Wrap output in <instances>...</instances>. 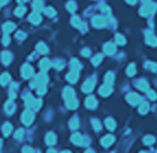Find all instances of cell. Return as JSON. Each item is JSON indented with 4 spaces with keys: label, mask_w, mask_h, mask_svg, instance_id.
<instances>
[{
    "label": "cell",
    "mask_w": 157,
    "mask_h": 153,
    "mask_svg": "<svg viewBox=\"0 0 157 153\" xmlns=\"http://www.w3.org/2000/svg\"><path fill=\"white\" fill-rule=\"evenodd\" d=\"M37 50H38V52L40 54H47V53H48V48H47V45L42 42L39 43L38 45H37Z\"/></svg>",
    "instance_id": "1f68e13d"
},
{
    "label": "cell",
    "mask_w": 157,
    "mask_h": 153,
    "mask_svg": "<svg viewBox=\"0 0 157 153\" xmlns=\"http://www.w3.org/2000/svg\"><path fill=\"white\" fill-rule=\"evenodd\" d=\"M115 141V139H114V137L113 135H105L102 140H101V143H102V146L103 147H110L111 144H113V142Z\"/></svg>",
    "instance_id": "2e32d148"
},
{
    "label": "cell",
    "mask_w": 157,
    "mask_h": 153,
    "mask_svg": "<svg viewBox=\"0 0 157 153\" xmlns=\"http://www.w3.org/2000/svg\"><path fill=\"white\" fill-rule=\"evenodd\" d=\"M48 153H57V152H56L54 150H49V151H48Z\"/></svg>",
    "instance_id": "6f0895ef"
},
{
    "label": "cell",
    "mask_w": 157,
    "mask_h": 153,
    "mask_svg": "<svg viewBox=\"0 0 157 153\" xmlns=\"http://www.w3.org/2000/svg\"><path fill=\"white\" fill-rule=\"evenodd\" d=\"M63 97H64L65 100L75 98V92L73 90V88H71V87H65L64 90H63Z\"/></svg>",
    "instance_id": "30bf717a"
},
{
    "label": "cell",
    "mask_w": 157,
    "mask_h": 153,
    "mask_svg": "<svg viewBox=\"0 0 157 153\" xmlns=\"http://www.w3.org/2000/svg\"><path fill=\"white\" fill-rule=\"evenodd\" d=\"M21 120H22V122L25 123V126H29V124H31V122L34 120V114H33L30 109H27V110H25V112L22 114Z\"/></svg>",
    "instance_id": "3957f363"
},
{
    "label": "cell",
    "mask_w": 157,
    "mask_h": 153,
    "mask_svg": "<svg viewBox=\"0 0 157 153\" xmlns=\"http://www.w3.org/2000/svg\"><path fill=\"white\" fill-rule=\"evenodd\" d=\"M14 137H16V139H21V138L23 137V130H22V129L17 130L16 133H14Z\"/></svg>",
    "instance_id": "7dc6e473"
},
{
    "label": "cell",
    "mask_w": 157,
    "mask_h": 153,
    "mask_svg": "<svg viewBox=\"0 0 157 153\" xmlns=\"http://www.w3.org/2000/svg\"><path fill=\"white\" fill-rule=\"evenodd\" d=\"M25 33H22V32H18L17 33V39H25Z\"/></svg>",
    "instance_id": "db71d44e"
},
{
    "label": "cell",
    "mask_w": 157,
    "mask_h": 153,
    "mask_svg": "<svg viewBox=\"0 0 157 153\" xmlns=\"http://www.w3.org/2000/svg\"><path fill=\"white\" fill-rule=\"evenodd\" d=\"M113 92V89H112V86L111 85H106V84H104V85L101 87L100 89H99V92H100V95L102 96H104V97H106L108 96L111 92Z\"/></svg>",
    "instance_id": "8fae6325"
},
{
    "label": "cell",
    "mask_w": 157,
    "mask_h": 153,
    "mask_svg": "<svg viewBox=\"0 0 157 153\" xmlns=\"http://www.w3.org/2000/svg\"><path fill=\"white\" fill-rule=\"evenodd\" d=\"M149 109V106L147 103H145V101H142L141 105H139V107H138V111H139V114H142V115H144L146 114L147 111Z\"/></svg>",
    "instance_id": "f1b7e54d"
},
{
    "label": "cell",
    "mask_w": 157,
    "mask_h": 153,
    "mask_svg": "<svg viewBox=\"0 0 157 153\" xmlns=\"http://www.w3.org/2000/svg\"><path fill=\"white\" fill-rule=\"evenodd\" d=\"M70 66H71V71H75V72H79L82 67L80 62L77 61V60H75V58H72V60H71Z\"/></svg>",
    "instance_id": "cb8c5ba5"
},
{
    "label": "cell",
    "mask_w": 157,
    "mask_h": 153,
    "mask_svg": "<svg viewBox=\"0 0 157 153\" xmlns=\"http://www.w3.org/2000/svg\"><path fill=\"white\" fill-rule=\"evenodd\" d=\"M2 43H3V45H8L10 43V37H9L8 34H5V37L2 39Z\"/></svg>",
    "instance_id": "681fc988"
},
{
    "label": "cell",
    "mask_w": 157,
    "mask_h": 153,
    "mask_svg": "<svg viewBox=\"0 0 157 153\" xmlns=\"http://www.w3.org/2000/svg\"><path fill=\"white\" fill-rule=\"evenodd\" d=\"M45 90H47V88H45V85L39 86L38 89H37V92H38L39 95H43L44 92H45Z\"/></svg>",
    "instance_id": "c3c4849f"
},
{
    "label": "cell",
    "mask_w": 157,
    "mask_h": 153,
    "mask_svg": "<svg viewBox=\"0 0 157 153\" xmlns=\"http://www.w3.org/2000/svg\"><path fill=\"white\" fill-rule=\"evenodd\" d=\"M135 86L137 87L139 90H142V92H147L148 90V83L146 82L145 80H137L136 83H135Z\"/></svg>",
    "instance_id": "4fadbf2b"
},
{
    "label": "cell",
    "mask_w": 157,
    "mask_h": 153,
    "mask_svg": "<svg viewBox=\"0 0 157 153\" xmlns=\"http://www.w3.org/2000/svg\"><path fill=\"white\" fill-rule=\"evenodd\" d=\"M102 60H103V56H102V54H96V55L92 58V64L93 65H99L101 62H102Z\"/></svg>",
    "instance_id": "ab89813d"
},
{
    "label": "cell",
    "mask_w": 157,
    "mask_h": 153,
    "mask_svg": "<svg viewBox=\"0 0 157 153\" xmlns=\"http://www.w3.org/2000/svg\"><path fill=\"white\" fill-rule=\"evenodd\" d=\"M71 23H72L73 27H75V28H77V29H80L81 31L86 30V25H85V23H83L81 20H80L79 17H72V19H71Z\"/></svg>",
    "instance_id": "52a82bcc"
},
{
    "label": "cell",
    "mask_w": 157,
    "mask_h": 153,
    "mask_svg": "<svg viewBox=\"0 0 157 153\" xmlns=\"http://www.w3.org/2000/svg\"><path fill=\"white\" fill-rule=\"evenodd\" d=\"M156 8H157L156 3H153L151 1L145 2L144 5L142 6V8L139 9V14H141V16H144V17H147V16H149V14L155 12V11H156Z\"/></svg>",
    "instance_id": "6da1fadb"
},
{
    "label": "cell",
    "mask_w": 157,
    "mask_h": 153,
    "mask_svg": "<svg viewBox=\"0 0 157 153\" xmlns=\"http://www.w3.org/2000/svg\"><path fill=\"white\" fill-rule=\"evenodd\" d=\"M126 73L128 76H134L135 73H136V67H135V64H131L128 65V67L126 69Z\"/></svg>",
    "instance_id": "d590c367"
},
{
    "label": "cell",
    "mask_w": 157,
    "mask_h": 153,
    "mask_svg": "<svg viewBox=\"0 0 157 153\" xmlns=\"http://www.w3.org/2000/svg\"><path fill=\"white\" fill-rule=\"evenodd\" d=\"M19 2H25V1H28V0H18Z\"/></svg>",
    "instance_id": "91938a15"
},
{
    "label": "cell",
    "mask_w": 157,
    "mask_h": 153,
    "mask_svg": "<svg viewBox=\"0 0 157 153\" xmlns=\"http://www.w3.org/2000/svg\"><path fill=\"white\" fill-rule=\"evenodd\" d=\"M81 54L83 56H86V57H88V56H90V54H91V51L88 49H83L81 52Z\"/></svg>",
    "instance_id": "f907efd6"
},
{
    "label": "cell",
    "mask_w": 157,
    "mask_h": 153,
    "mask_svg": "<svg viewBox=\"0 0 157 153\" xmlns=\"http://www.w3.org/2000/svg\"><path fill=\"white\" fill-rule=\"evenodd\" d=\"M61 153H71V152H70V151H62Z\"/></svg>",
    "instance_id": "94428289"
},
{
    "label": "cell",
    "mask_w": 157,
    "mask_h": 153,
    "mask_svg": "<svg viewBox=\"0 0 157 153\" xmlns=\"http://www.w3.org/2000/svg\"><path fill=\"white\" fill-rule=\"evenodd\" d=\"M70 128L72 129V130H75V129L79 128V119L76 118V117H73L71 120H70V123H69Z\"/></svg>",
    "instance_id": "d6a6232c"
},
{
    "label": "cell",
    "mask_w": 157,
    "mask_h": 153,
    "mask_svg": "<svg viewBox=\"0 0 157 153\" xmlns=\"http://www.w3.org/2000/svg\"><path fill=\"white\" fill-rule=\"evenodd\" d=\"M16 89H17V84H12V85H11V88H10V98H11V99H14L16 96H17Z\"/></svg>",
    "instance_id": "ee69618b"
},
{
    "label": "cell",
    "mask_w": 157,
    "mask_h": 153,
    "mask_svg": "<svg viewBox=\"0 0 157 153\" xmlns=\"http://www.w3.org/2000/svg\"><path fill=\"white\" fill-rule=\"evenodd\" d=\"M36 100H37V99H34L32 95H27L25 97V106H27L28 108H33V107H34V104H36Z\"/></svg>",
    "instance_id": "d6986e66"
},
{
    "label": "cell",
    "mask_w": 157,
    "mask_h": 153,
    "mask_svg": "<svg viewBox=\"0 0 157 153\" xmlns=\"http://www.w3.org/2000/svg\"><path fill=\"white\" fill-rule=\"evenodd\" d=\"M92 24L93 27L100 29V28H104L106 25V20L104 17H101V16H96L94 18L92 19Z\"/></svg>",
    "instance_id": "8992f818"
},
{
    "label": "cell",
    "mask_w": 157,
    "mask_h": 153,
    "mask_svg": "<svg viewBox=\"0 0 157 153\" xmlns=\"http://www.w3.org/2000/svg\"><path fill=\"white\" fill-rule=\"evenodd\" d=\"M155 153H157V151H156V152H155Z\"/></svg>",
    "instance_id": "03108f58"
},
{
    "label": "cell",
    "mask_w": 157,
    "mask_h": 153,
    "mask_svg": "<svg viewBox=\"0 0 157 153\" xmlns=\"http://www.w3.org/2000/svg\"><path fill=\"white\" fill-rule=\"evenodd\" d=\"M44 10V13L48 16V17H54L56 16V10L52 8V7H47Z\"/></svg>",
    "instance_id": "f35d334b"
},
{
    "label": "cell",
    "mask_w": 157,
    "mask_h": 153,
    "mask_svg": "<svg viewBox=\"0 0 157 153\" xmlns=\"http://www.w3.org/2000/svg\"><path fill=\"white\" fill-rule=\"evenodd\" d=\"M22 153H33V150L30 147H25L22 149Z\"/></svg>",
    "instance_id": "816d5d0a"
},
{
    "label": "cell",
    "mask_w": 157,
    "mask_h": 153,
    "mask_svg": "<svg viewBox=\"0 0 157 153\" xmlns=\"http://www.w3.org/2000/svg\"><path fill=\"white\" fill-rule=\"evenodd\" d=\"M126 100L131 105H133V106L142 103V98H141V96L137 95L136 92H130V94L126 96Z\"/></svg>",
    "instance_id": "277c9868"
},
{
    "label": "cell",
    "mask_w": 157,
    "mask_h": 153,
    "mask_svg": "<svg viewBox=\"0 0 157 153\" xmlns=\"http://www.w3.org/2000/svg\"><path fill=\"white\" fill-rule=\"evenodd\" d=\"M91 123H92L93 128H94L95 130H96V131H100L101 128H102V124H101L100 120H97V119H92Z\"/></svg>",
    "instance_id": "7bdbcfd3"
},
{
    "label": "cell",
    "mask_w": 157,
    "mask_h": 153,
    "mask_svg": "<svg viewBox=\"0 0 157 153\" xmlns=\"http://www.w3.org/2000/svg\"><path fill=\"white\" fill-rule=\"evenodd\" d=\"M5 109H6L7 114H9V115H11L13 111L16 110V105L13 104L12 100H8L5 105Z\"/></svg>",
    "instance_id": "44dd1931"
},
{
    "label": "cell",
    "mask_w": 157,
    "mask_h": 153,
    "mask_svg": "<svg viewBox=\"0 0 157 153\" xmlns=\"http://www.w3.org/2000/svg\"><path fill=\"white\" fill-rule=\"evenodd\" d=\"M142 1H143V2H148L149 0H142Z\"/></svg>",
    "instance_id": "6125c7cd"
},
{
    "label": "cell",
    "mask_w": 157,
    "mask_h": 153,
    "mask_svg": "<svg viewBox=\"0 0 157 153\" xmlns=\"http://www.w3.org/2000/svg\"><path fill=\"white\" fill-rule=\"evenodd\" d=\"M85 153H94V152H93L92 150H88V151H86V152H85Z\"/></svg>",
    "instance_id": "680465c9"
},
{
    "label": "cell",
    "mask_w": 157,
    "mask_h": 153,
    "mask_svg": "<svg viewBox=\"0 0 157 153\" xmlns=\"http://www.w3.org/2000/svg\"><path fill=\"white\" fill-rule=\"evenodd\" d=\"M65 105L69 109H75L76 107L79 106V101L76 100L75 98H72V99H69V100H65Z\"/></svg>",
    "instance_id": "d4e9b609"
},
{
    "label": "cell",
    "mask_w": 157,
    "mask_h": 153,
    "mask_svg": "<svg viewBox=\"0 0 157 153\" xmlns=\"http://www.w3.org/2000/svg\"><path fill=\"white\" fill-rule=\"evenodd\" d=\"M67 80H69L70 83H75L76 80H79V72L71 71V72L67 75Z\"/></svg>",
    "instance_id": "ffe728a7"
},
{
    "label": "cell",
    "mask_w": 157,
    "mask_h": 153,
    "mask_svg": "<svg viewBox=\"0 0 157 153\" xmlns=\"http://www.w3.org/2000/svg\"><path fill=\"white\" fill-rule=\"evenodd\" d=\"M139 153H146V152H144V151H142V152H139Z\"/></svg>",
    "instance_id": "e7e4bbea"
},
{
    "label": "cell",
    "mask_w": 157,
    "mask_h": 153,
    "mask_svg": "<svg viewBox=\"0 0 157 153\" xmlns=\"http://www.w3.org/2000/svg\"><path fill=\"white\" fill-rule=\"evenodd\" d=\"M10 80H11V77H10V75L8 73L2 74V75L0 76V84H1V85H7V84L10 82Z\"/></svg>",
    "instance_id": "f546056e"
},
{
    "label": "cell",
    "mask_w": 157,
    "mask_h": 153,
    "mask_svg": "<svg viewBox=\"0 0 157 153\" xmlns=\"http://www.w3.org/2000/svg\"><path fill=\"white\" fill-rule=\"evenodd\" d=\"M11 131H12V126L9 122H6L2 126V133L6 135V137H8V135H10Z\"/></svg>",
    "instance_id": "83f0119b"
},
{
    "label": "cell",
    "mask_w": 157,
    "mask_h": 153,
    "mask_svg": "<svg viewBox=\"0 0 157 153\" xmlns=\"http://www.w3.org/2000/svg\"><path fill=\"white\" fill-rule=\"evenodd\" d=\"M67 9L69 10L70 12H74L76 10V3L74 1H69V2L67 3Z\"/></svg>",
    "instance_id": "60d3db41"
},
{
    "label": "cell",
    "mask_w": 157,
    "mask_h": 153,
    "mask_svg": "<svg viewBox=\"0 0 157 153\" xmlns=\"http://www.w3.org/2000/svg\"><path fill=\"white\" fill-rule=\"evenodd\" d=\"M6 3H8V0H0V7L5 6Z\"/></svg>",
    "instance_id": "11a10c76"
},
{
    "label": "cell",
    "mask_w": 157,
    "mask_h": 153,
    "mask_svg": "<svg viewBox=\"0 0 157 153\" xmlns=\"http://www.w3.org/2000/svg\"><path fill=\"white\" fill-rule=\"evenodd\" d=\"M143 141H144L145 144L151 146V144H153V143L155 142V138H154L153 135H146L144 139H143Z\"/></svg>",
    "instance_id": "b9f144b4"
},
{
    "label": "cell",
    "mask_w": 157,
    "mask_h": 153,
    "mask_svg": "<svg viewBox=\"0 0 157 153\" xmlns=\"http://www.w3.org/2000/svg\"><path fill=\"white\" fill-rule=\"evenodd\" d=\"M94 85H95V80L93 78H88L84 84L82 86V90L84 92H92V89L94 88Z\"/></svg>",
    "instance_id": "9c48e42d"
},
{
    "label": "cell",
    "mask_w": 157,
    "mask_h": 153,
    "mask_svg": "<svg viewBox=\"0 0 157 153\" xmlns=\"http://www.w3.org/2000/svg\"><path fill=\"white\" fill-rule=\"evenodd\" d=\"M41 104H42V101H41L40 99H37V100H36V104H34V107H33V108H34V109H39V108L41 107Z\"/></svg>",
    "instance_id": "f5cc1de1"
},
{
    "label": "cell",
    "mask_w": 157,
    "mask_h": 153,
    "mask_svg": "<svg viewBox=\"0 0 157 153\" xmlns=\"http://www.w3.org/2000/svg\"><path fill=\"white\" fill-rule=\"evenodd\" d=\"M145 67L151 69L152 72H156L157 71V64L154 62H146L145 63Z\"/></svg>",
    "instance_id": "e575fe53"
},
{
    "label": "cell",
    "mask_w": 157,
    "mask_h": 153,
    "mask_svg": "<svg viewBox=\"0 0 157 153\" xmlns=\"http://www.w3.org/2000/svg\"><path fill=\"white\" fill-rule=\"evenodd\" d=\"M29 21L33 23V24H39L41 22V16L39 12H32L30 16H29Z\"/></svg>",
    "instance_id": "e0dca14e"
},
{
    "label": "cell",
    "mask_w": 157,
    "mask_h": 153,
    "mask_svg": "<svg viewBox=\"0 0 157 153\" xmlns=\"http://www.w3.org/2000/svg\"><path fill=\"white\" fill-rule=\"evenodd\" d=\"M54 67L57 68V69H62L63 66H64V64H63L62 61H58V60H56V61L53 62V64H52Z\"/></svg>",
    "instance_id": "f6af8a7d"
},
{
    "label": "cell",
    "mask_w": 157,
    "mask_h": 153,
    "mask_svg": "<svg viewBox=\"0 0 157 153\" xmlns=\"http://www.w3.org/2000/svg\"><path fill=\"white\" fill-rule=\"evenodd\" d=\"M11 60H12V55H11L10 52L6 51V52H2V53H1V62H2L5 65H8V64L11 62Z\"/></svg>",
    "instance_id": "ac0fdd59"
},
{
    "label": "cell",
    "mask_w": 157,
    "mask_h": 153,
    "mask_svg": "<svg viewBox=\"0 0 157 153\" xmlns=\"http://www.w3.org/2000/svg\"><path fill=\"white\" fill-rule=\"evenodd\" d=\"M0 148H1V140H0Z\"/></svg>",
    "instance_id": "be15d7a7"
},
{
    "label": "cell",
    "mask_w": 157,
    "mask_h": 153,
    "mask_svg": "<svg viewBox=\"0 0 157 153\" xmlns=\"http://www.w3.org/2000/svg\"><path fill=\"white\" fill-rule=\"evenodd\" d=\"M48 82V77H47V75L44 73H40L38 74L37 76H36V78L33 80V83L31 84V87H37L38 88L39 86H43L45 85V83Z\"/></svg>",
    "instance_id": "7a4b0ae2"
},
{
    "label": "cell",
    "mask_w": 157,
    "mask_h": 153,
    "mask_svg": "<svg viewBox=\"0 0 157 153\" xmlns=\"http://www.w3.org/2000/svg\"><path fill=\"white\" fill-rule=\"evenodd\" d=\"M85 106L88 109H94L95 107L97 106V101L93 96H88L86 98V100H85Z\"/></svg>",
    "instance_id": "5bb4252c"
},
{
    "label": "cell",
    "mask_w": 157,
    "mask_h": 153,
    "mask_svg": "<svg viewBox=\"0 0 157 153\" xmlns=\"http://www.w3.org/2000/svg\"><path fill=\"white\" fill-rule=\"evenodd\" d=\"M25 13V7L23 6H19L14 10V14L18 16V17H22Z\"/></svg>",
    "instance_id": "74e56055"
},
{
    "label": "cell",
    "mask_w": 157,
    "mask_h": 153,
    "mask_svg": "<svg viewBox=\"0 0 157 153\" xmlns=\"http://www.w3.org/2000/svg\"><path fill=\"white\" fill-rule=\"evenodd\" d=\"M126 2H128L131 5H134V3H136V0H126Z\"/></svg>",
    "instance_id": "9f6ffc18"
},
{
    "label": "cell",
    "mask_w": 157,
    "mask_h": 153,
    "mask_svg": "<svg viewBox=\"0 0 157 153\" xmlns=\"http://www.w3.org/2000/svg\"><path fill=\"white\" fill-rule=\"evenodd\" d=\"M104 52L106 53L107 55H113L114 53L116 52V46H115V44H113V43H111V42L106 43V44L104 45Z\"/></svg>",
    "instance_id": "7c38bea8"
},
{
    "label": "cell",
    "mask_w": 157,
    "mask_h": 153,
    "mask_svg": "<svg viewBox=\"0 0 157 153\" xmlns=\"http://www.w3.org/2000/svg\"><path fill=\"white\" fill-rule=\"evenodd\" d=\"M32 7L34 9L36 12H39L43 9V3H42V0H34L33 3H32Z\"/></svg>",
    "instance_id": "4316f807"
},
{
    "label": "cell",
    "mask_w": 157,
    "mask_h": 153,
    "mask_svg": "<svg viewBox=\"0 0 157 153\" xmlns=\"http://www.w3.org/2000/svg\"><path fill=\"white\" fill-rule=\"evenodd\" d=\"M145 39H146V43L149 44L151 46H157V37L153 34L152 31H145Z\"/></svg>",
    "instance_id": "5b68a950"
},
{
    "label": "cell",
    "mask_w": 157,
    "mask_h": 153,
    "mask_svg": "<svg viewBox=\"0 0 157 153\" xmlns=\"http://www.w3.org/2000/svg\"><path fill=\"white\" fill-rule=\"evenodd\" d=\"M115 42L117 43V44H119V45H124L126 43V40L122 34H116L115 35Z\"/></svg>",
    "instance_id": "8d00e7d4"
},
{
    "label": "cell",
    "mask_w": 157,
    "mask_h": 153,
    "mask_svg": "<svg viewBox=\"0 0 157 153\" xmlns=\"http://www.w3.org/2000/svg\"><path fill=\"white\" fill-rule=\"evenodd\" d=\"M21 75L25 77V78H29L33 75V68L31 65L29 64H25L22 68H21Z\"/></svg>",
    "instance_id": "ba28073f"
},
{
    "label": "cell",
    "mask_w": 157,
    "mask_h": 153,
    "mask_svg": "<svg viewBox=\"0 0 157 153\" xmlns=\"http://www.w3.org/2000/svg\"><path fill=\"white\" fill-rule=\"evenodd\" d=\"M45 142H47V144H49V146L54 144V143L57 142V137H56V135H54L53 132L48 133V135H45Z\"/></svg>",
    "instance_id": "7402d4cb"
},
{
    "label": "cell",
    "mask_w": 157,
    "mask_h": 153,
    "mask_svg": "<svg viewBox=\"0 0 157 153\" xmlns=\"http://www.w3.org/2000/svg\"><path fill=\"white\" fill-rule=\"evenodd\" d=\"M104 82H105L106 85H112L114 83V74L108 72V73L105 75V77H104Z\"/></svg>",
    "instance_id": "4dcf8cb0"
},
{
    "label": "cell",
    "mask_w": 157,
    "mask_h": 153,
    "mask_svg": "<svg viewBox=\"0 0 157 153\" xmlns=\"http://www.w3.org/2000/svg\"><path fill=\"white\" fill-rule=\"evenodd\" d=\"M71 141H72L73 143L77 144V146H83V143L85 142L84 138H83L80 133H74V135H72V137H71Z\"/></svg>",
    "instance_id": "9a60e30c"
},
{
    "label": "cell",
    "mask_w": 157,
    "mask_h": 153,
    "mask_svg": "<svg viewBox=\"0 0 157 153\" xmlns=\"http://www.w3.org/2000/svg\"><path fill=\"white\" fill-rule=\"evenodd\" d=\"M147 96L151 100H155L157 98V94L154 90H147Z\"/></svg>",
    "instance_id": "bcb514c9"
},
{
    "label": "cell",
    "mask_w": 157,
    "mask_h": 153,
    "mask_svg": "<svg viewBox=\"0 0 157 153\" xmlns=\"http://www.w3.org/2000/svg\"><path fill=\"white\" fill-rule=\"evenodd\" d=\"M105 126L107 127V129L114 130L115 127H116V123H115V121H114L112 118H107L106 120H105Z\"/></svg>",
    "instance_id": "836d02e7"
},
{
    "label": "cell",
    "mask_w": 157,
    "mask_h": 153,
    "mask_svg": "<svg viewBox=\"0 0 157 153\" xmlns=\"http://www.w3.org/2000/svg\"><path fill=\"white\" fill-rule=\"evenodd\" d=\"M39 66H40V68H41L43 72H47V71L51 67V62L49 61L48 58H43V60H41Z\"/></svg>",
    "instance_id": "603a6c76"
},
{
    "label": "cell",
    "mask_w": 157,
    "mask_h": 153,
    "mask_svg": "<svg viewBox=\"0 0 157 153\" xmlns=\"http://www.w3.org/2000/svg\"><path fill=\"white\" fill-rule=\"evenodd\" d=\"M14 28H16V25L13 24L12 22H7L5 24L2 25V29H3V32H5V34H8V33H10L11 31L14 30Z\"/></svg>",
    "instance_id": "484cf974"
}]
</instances>
